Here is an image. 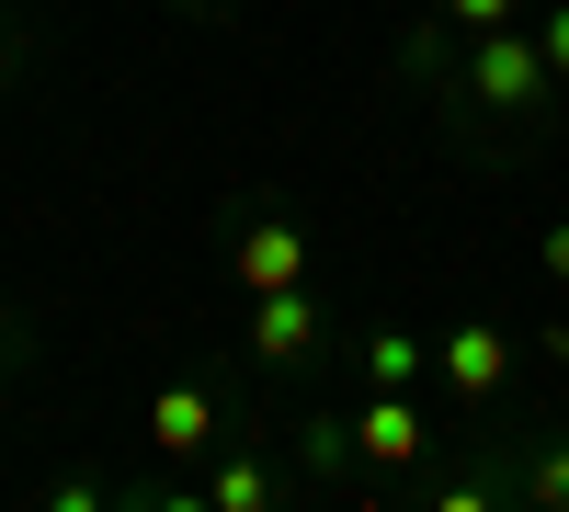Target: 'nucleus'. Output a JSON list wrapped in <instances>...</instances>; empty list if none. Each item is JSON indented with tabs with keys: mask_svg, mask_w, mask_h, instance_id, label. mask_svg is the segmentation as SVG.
I'll use <instances>...</instances> for the list:
<instances>
[{
	"mask_svg": "<svg viewBox=\"0 0 569 512\" xmlns=\"http://www.w3.org/2000/svg\"><path fill=\"white\" fill-rule=\"evenodd\" d=\"M433 377V342H410V331H365V388H421Z\"/></svg>",
	"mask_w": 569,
	"mask_h": 512,
	"instance_id": "8",
	"label": "nucleus"
},
{
	"mask_svg": "<svg viewBox=\"0 0 569 512\" xmlns=\"http://www.w3.org/2000/svg\"><path fill=\"white\" fill-rule=\"evenodd\" d=\"M171 12H217V0H171Z\"/></svg>",
	"mask_w": 569,
	"mask_h": 512,
	"instance_id": "15",
	"label": "nucleus"
},
{
	"mask_svg": "<svg viewBox=\"0 0 569 512\" xmlns=\"http://www.w3.org/2000/svg\"><path fill=\"white\" fill-rule=\"evenodd\" d=\"M228 273H240V297L308 285V228L284 217V205H240V228H228Z\"/></svg>",
	"mask_w": 569,
	"mask_h": 512,
	"instance_id": "2",
	"label": "nucleus"
},
{
	"mask_svg": "<svg viewBox=\"0 0 569 512\" xmlns=\"http://www.w3.org/2000/svg\"><path fill=\"white\" fill-rule=\"evenodd\" d=\"M297 455H308V479H365L353 422H297Z\"/></svg>",
	"mask_w": 569,
	"mask_h": 512,
	"instance_id": "9",
	"label": "nucleus"
},
{
	"mask_svg": "<svg viewBox=\"0 0 569 512\" xmlns=\"http://www.w3.org/2000/svg\"><path fill=\"white\" fill-rule=\"evenodd\" d=\"M421 444H433L421 399L410 388H365V410H353V455H365V468H410Z\"/></svg>",
	"mask_w": 569,
	"mask_h": 512,
	"instance_id": "5",
	"label": "nucleus"
},
{
	"mask_svg": "<svg viewBox=\"0 0 569 512\" xmlns=\"http://www.w3.org/2000/svg\"><path fill=\"white\" fill-rule=\"evenodd\" d=\"M445 34H490V23H525V0H433Z\"/></svg>",
	"mask_w": 569,
	"mask_h": 512,
	"instance_id": "10",
	"label": "nucleus"
},
{
	"mask_svg": "<svg viewBox=\"0 0 569 512\" xmlns=\"http://www.w3.org/2000/svg\"><path fill=\"white\" fill-rule=\"evenodd\" d=\"M512 501L569 512V433H547V444H525V455H512Z\"/></svg>",
	"mask_w": 569,
	"mask_h": 512,
	"instance_id": "7",
	"label": "nucleus"
},
{
	"mask_svg": "<svg viewBox=\"0 0 569 512\" xmlns=\"http://www.w3.org/2000/svg\"><path fill=\"white\" fill-rule=\"evenodd\" d=\"M171 501H182V512H273V501H284V455H273V433L228 422V433H217V468L182 479Z\"/></svg>",
	"mask_w": 569,
	"mask_h": 512,
	"instance_id": "1",
	"label": "nucleus"
},
{
	"mask_svg": "<svg viewBox=\"0 0 569 512\" xmlns=\"http://www.w3.org/2000/svg\"><path fill=\"white\" fill-rule=\"evenodd\" d=\"M512 353H525L512 331H490V319H456V331L433 342V388H445L456 410H490V399L512 388Z\"/></svg>",
	"mask_w": 569,
	"mask_h": 512,
	"instance_id": "3",
	"label": "nucleus"
},
{
	"mask_svg": "<svg viewBox=\"0 0 569 512\" xmlns=\"http://www.w3.org/2000/svg\"><path fill=\"white\" fill-rule=\"evenodd\" d=\"M23 58H34V46H23V23H12V12H0V91H12V80H23Z\"/></svg>",
	"mask_w": 569,
	"mask_h": 512,
	"instance_id": "13",
	"label": "nucleus"
},
{
	"mask_svg": "<svg viewBox=\"0 0 569 512\" xmlns=\"http://www.w3.org/2000/svg\"><path fill=\"white\" fill-rule=\"evenodd\" d=\"M23 364H34V319L0 308V377H23Z\"/></svg>",
	"mask_w": 569,
	"mask_h": 512,
	"instance_id": "11",
	"label": "nucleus"
},
{
	"mask_svg": "<svg viewBox=\"0 0 569 512\" xmlns=\"http://www.w3.org/2000/svg\"><path fill=\"white\" fill-rule=\"evenodd\" d=\"M319 331H330V319H319V297L308 285H273V297H251V364H262V377H297V364L319 353Z\"/></svg>",
	"mask_w": 569,
	"mask_h": 512,
	"instance_id": "4",
	"label": "nucleus"
},
{
	"mask_svg": "<svg viewBox=\"0 0 569 512\" xmlns=\"http://www.w3.org/2000/svg\"><path fill=\"white\" fill-rule=\"evenodd\" d=\"M547 285H569V228H547Z\"/></svg>",
	"mask_w": 569,
	"mask_h": 512,
	"instance_id": "14",
	"label": "nucleus"
},
{
	"mask_svg": "<svg viewBox=\"0 0 569 512\" xmlns=\"http://www.w3.org/2000/svg\"><path fill=\"white\" fill-rule=\"evenodd\" d=\"M217 433H228V410L194 388V377H171L160 399H149V444L171 455V468H194V455H217Z\"/></svg>",
	"mask_w": 569,
	"mask_h": 512,
	"instance_id": "6",
	"label": "nucleus"
},
{
	"mask_svg": "<svg viewBox=\"0 0 569 512\" xmlns=\"http://www.w3.org/2000/svg\"><path fill=\"white\" fill-rule=\"evenodd\" d=\"M536 46H547V69L569 80V0H547V12H536Z\"/></svg>",
	"mask_w": 569,
	"mask_h": 512,
	"instance_id": "12",
	"label": "nucleus"
}]
</instances>
